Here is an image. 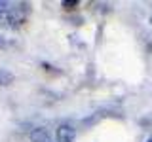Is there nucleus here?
Wrapping results in <instances>:
<instances>
[{
  "instance_id": "2",
  "label": "nucleus",
  "mask_w": 152,
  "mask_h": 142,
  "mask_svg": "<svg viewBox=\"0 0 152 142\" xmlns=\"http://www.w3.org/2000/svg\"><path fill=\"white\" fill-rule=\"evenodd\" d=\"M57 140L59 142H72L74 140V129L70 125H61L57 129Z\"/></svg>"
},
{
  "instance_id": "1",
  "label": "nucleus",
  "mask_w": 152,
  "mask_h": 142,
  "mask_svg": "<svg viewBox=\"0 0 152 142\" xmlns=\"http://www.w3.org/2000/svg\"><path fill=\"white\" fill-rule=\"evenodd\" d=\"M25 21V9L17 8L15 4L8 2V6L0 12V25L8 28H15Z\"/></svg>"
},
{
  "instance_id": "3",
  "label": "nucleus",
  "mask_w": 152,
  "mask_h": 142,
  "mask_svg": "<svg viewBox=\"0 0 152 142\" xmlns=\"http://www.w3.org/2000/svg\"><path fill=\"white\" fill-rule=\"evenodd\" d=\"M6 46H8V42L4 40V38H0V47H6Z\"/></svg>"
},
{
  "instance_id": "4",
  "label": "nucleus",
  "mask_w": 152,
  "mask_h": 142,
  "mask_svg": "<svg viewBox=\"0 0 152 142\" xmlns=\"http://www.w3.org/2000/svg\"><path fill=\"white\" fill-rule=\"evenodd\" d=\"M6 6H8V2H0V12H2V9L6 8Z\"/></svg>"
},
{
  "instance_id": "5",
  "label": "nucleus",
  "mask_w": 152,
  "mask_h": 142,
  "mask_svg": "<svg viewBox=\"0 0 152 142\" xmlns=\"http://www.w3.org/2000/svg\"><path fill=\"white\" fill-rule=\"evenodd\" d=\"M148 142H152V140H148Z\"/></svg>"
}]
</instances>
